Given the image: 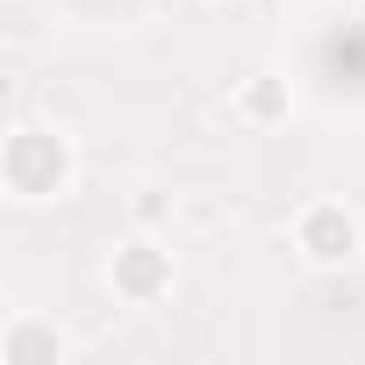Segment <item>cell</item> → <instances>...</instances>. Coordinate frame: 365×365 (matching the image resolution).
<instances>
[{
	"instance_id": "1",
	"label": "cell",
	"mask_w": 365,
	"mask_h": 365,
	"mask_svg": "<svg viewBox=\"0 0 365 365\" xmlns=\"http://www.w3.org/2000/svg\"><path fill=\"white\" fill-rule=\"evenodd\" d=\"M72 136L65 129H43V122H15L8 143H0V179H8V194L15 201H58L72 194Z\"/></svg>"
},
{
	"instance_id": "2",
	"label": "cell",
	"mask_w": 365,
	"mask_h": 365,
	"mask_svg": "<svg viewBox=\"0 0 365 365\" xmlns=\"http://www.w3.org/2000/svg\"><path fill=\"white\" fill-rule=\"evenodd\" d=\"M172 251L158 244V237H122L115 251H108V287H115V301H129V308H158L165 294H172Z\"/></svg>"
},
{
	"instance_id": "3",
	"label": "cell",
	"mask_w": 365,
	"mask_h": 365,
	"mask_svg": "<svg viewBox=\"0 0 365 365\" xmlns=\"http://www.w3.org/2000/svg\"><path fill=\"white\" fill-rule=\"evenodd\" d=\"M294 251L308 265H351L358 258V215L344 201H308L294 215Z\"/></svg>"
},
{
	"instance_id": "4",
	"label": "cell",
	"mask_w": 365,
	"mask_h": 365,
	"mask_svg": "<svg viewBox=\"0 0 365 365\" xmlns=\"http://www.w3.org/2000/svg\"><path fill=\"white\" fill-rule=\"evenodd\" d=\"M58 358H65L58 322H43L36 308H15L8 329H0V365H58Z\"/></svg>"
},
{
	"instance_id": "5",
	"label": "cell",
	"mask_w": 365,
	"mask_h": 365,
	"mask_svg": "<svg viewBox=\"0 0 365 365\" xmlns=\"http://www.w3.org/2000/svg\"><path fill=\"white\" fill-rule=\"evenodd\" d=\"M287 108H294V93H287L279 72H258V79L237 86V115L244 122H287Z\"/></svg>"
}]
</instances>
